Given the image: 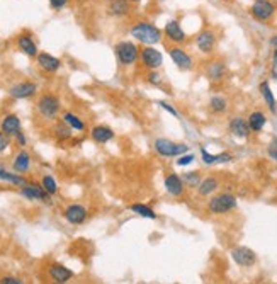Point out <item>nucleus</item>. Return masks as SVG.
I'll use <instances>...</instances> for the list:
<instances>
[{"label": "nucleus", "instance_id": "f257e3e1", "mask_svg": "<svg viewBox=\"0 0 277 284\" xmlns=\"http://www.w3.org/2000/svg\"><path fill=\"white\" fill-rule=\"evenodd\" d=\"M131 38H135L138 43L145 46H153V45H158L163 38V29L156 28L155 24L152 22H146V21H139L136 22L135 26L131 28L129 31Z\"/></svg>", "mask_w": 277, "mask_h": 284}, {"label": "nucleus", "instance_id": "f03ea898", "mask_svg": "<svg viewBox=\"0 0 277 284\" xmlns=\"http://www.w3.org/2000/svg\"><path fill=\"white\" fill-rule=\"evenodd\" d=\"M116 56H118L119 63L124 66H129L139 58V48L131 41H121L114 46Z\"/></svg>", "mask_w": 277, "mask_h": 284}, {"label": "nucleus", "instance_id": "7ed1b4c3", "mask_svg": "<svg viewBox=\"0 0 277 284\" xmlns=\"http://www.w3.org/2000/svg\"><path fill=\"white\" fill-rule=\"evenodd\" d=\"M153 145H155L156 153L162 157H179V155H184V153H187V150H189L187 145L175 143V142H172V140H167V138H156Z\"/></svg>", "mask_w": 277, "mask_h": 284}, {"label": "nucleus", "instance_id": "20e7f679", "mask_svg": "<svg viewBox=\"0 0 277 284\" xmlns=\"http://www.w3.org/2000/svg\"><path fill=\"white\" fill-rule=\"evenodd\" d=\"M236 208V198L231 194H218L213 199H209L208 209L213 215H225Z\"/></svg>", "mask_w": 277, "mask_h": 284}, {"label": "nucleus", "instance_id": "39448f33", "mask_svg": "<svg viewBox=\"0 0 277 284\" xmlns=\"http://www.w3.org/2000/svg\"><path fill=\"white\" fill-rule=\"evenodd\" d=\"M60 108H62L60 99L56 97V95H53V94H45V95H41L39 101H38L39 114H41L43 118H46V119L56 118L58 112H60Z\"/></svg>", "mask_w": 277, "mask_h": 284}, {"label": "nucleus", "instance_id": "423d86ee", "mask_svg": "<svg viewBox=\"0 0 277 284\" xmlns=\"http://www.w3.org/2000/svg\"><path fill=\"white\" fill-rule=\"evenodd\" d=\"M250 14L257 21H269L276 14V5L270 0H255L250 7Z\"/></svg>", "mask_w": 277, "mask_h": 284}, {"label": "nucleus", "instance_id": "0eeeda50", "mask_svg": "<svg viewBox=\"0 0 277 284\" xmlns=\"http://www.w3.org/2000/svg\"><path fill=\"white\" fill-rule=\"evenodd\" d=\"M139 58L141 63L150 70H158L163 63V56L158 49H155L153 46H145V48L139 51Z\"/></svg>", "mask_w": 277, "mask_h": 284}, {"label": "nucleus", "instance_id": "6e6552de", "mask_svg": "<svg viewBox=\"0 0 277 284\" xmlns=\"http://www.w3.org/2000/svg\"><path fill=\"white\" fill-rule=\"evenodd\" d=\"M21 194L29 201H43L49 203V194L45 191V187L34 182H28L26 186L21 187Z\"/></svg>", "mask_w": 277, "mask_h": 284}, {"label": "nucleus", "instance_id": "1a4fd4ad", "mask_svg": "<svg viewBox=\"0 0 277 284\" xmlns=\"http://www.w3.org/2000/svg\"><path fill=\"white\" fill-rule=\"evenodd\" d=\"M231 257H233V260L242 267H250L257 262L255 252H253L252 249H248V247H235V249L231 250Z\"/></svg>", "mask_w": 277, "mask_h": 284}, {"label": "nucleus", "instance_id": "9d476101", "mask_svg": "<svg viewBox=\"0 0 277 284\" xmlns=\"http://www.w3.org/2000/svg\"><path fill=\"white\" fill-rule=\"evenodd\" d=\"M163 36H167V38L172 43H175V45H180V43H184L187 39L185 31L182 29L180 22L175 21V19H172V21H169L165 24V28H163Z\"/></svg>", "mask_w": 277, "mask_h": 284}, {"label": "nucleus", "instance_id": "9b49d317", "mask_svg": "<svg viewBox=\"0 0 277 284\" xmlns=\"http://www.w3.org/2000/svg\"><path fill=\"white\" fill-rule=\"evenodd\" d=\"M169 55L172 58V62L179 66L180 70H191L192 68V58L185 49H182L180 46H172L169 49Z\"/></svg>", "mask_w": 277, "mask_h": 284}, {"label": "nucleus", "instance_id": "f8f14e48", "mask_svg": "<svg viewBox=\"0 0 277 284\" xmlns=\"http://www.w3.org/2000/svg\"><path fill=\"white\" fill-rule=\"evenodd\" d=\"M36 90H38V85L34 82H21V83H15L14 87H11L9 95L12 99H29L34 95Z\"/></svg>", "mask_w": 277, "mask_h": 284}, {"label": "nucleus", "instance_id": "ddd939ff", "mask_svg": "<svg viewBox=\"0 0 277 284\" xmlns=\"http://www.w3.org/2000/svg\"><path fill=\"white\" fill-rule=\"evenodd\" d=\"M65 220L70 225H82L87 220V208L82 205H70L63 213Z\"/></svg>", "mask_w": 277, "mask_h": 284}, {"label": "nucleus", "instance_id": "4468645a", "mask_svg": "<svg viewBox=\"0 0 277 284\" xmlns=\"http://www.w3.org/2000/svg\"><path fill=\"white\" fill-rule=\"evenodd\" d=\"M215 45H216V36L211 29H204V31H201L196 36V46L199 48V51L211 53Z\"/></svg>", "mask_w": 277, "mask_h": 284}, {"label": "nucleus", "instance_id": "2eb2a0df", "mask_svg": "<svg viewBox=\"0 0 277 284\" xmlns=\"http://www.w3.org/2000/svg\"><path fill=\"white\" fill-rule=\"evenodd\" d=\"M48 272H49V277H51L55 283H60V284L68 283V281L75 276L73 270H70L68 267H65L63 264H51Z\"/></svg>", "mask_w": 277, "mask_h": 284}, {"label": "nucleus", "instance_id": "dca6fc26", "mask_svg": "<svg viewBox=\"0 0 277 284\" xmlns=\"http://www.w3.org/2000/svg\"><path fill=\"white\" fill-rule=\"evenodd\" d=\"M0 131H4L7 136H15L21 131V119L17 114H7L0 121Z\"/></svg>", "mask_w": 277, "mask_h": 284}, {"label": "nucleus", "instance_id": "f3484780", "mask_svg": "<svg viewBox=\"0 0 277 284\" xmlns=\"http://www.w3.org/2000/svg\"><path fill=\"white\" fill-rule=\"evenodd\" d=\"M38 65L41 70H45V72L48 73H53V72H58L60 66H62V62H60L56 56L49 55V53H38Z\"/></svg>", "mask_w": 277, "mask_h": 284}, {"label": "nucleus", "instance_id": "a211bd4d", "mask_svg": "<svg viewBox=\"0 0 277 284\" xmlns=\"http://www.w3.org/2000/svg\"><path fill=\"white\" fill-rule=\"evenodd\" d=\"M17 48L21 49L26 56H31V58L38 56V46H36L34 39L29 34H26V32L17 36Z\"/></svg>", "mask_w": 277, "mask_h": 284}, {"label": "nucleus", "instance_id": "6ab92c4d", "mask_svg": "<svg viewBox=\"0 0 277 284\" xmlns=\"http://www.w3.org/2000/svg\"><path fill=\"white\" fill-rule=\"evenodd\" d=\"M165 189L169 194L172 196H180L184 192V180L180 179L177 174H169V175L165 177Z\"/></svg>", "mask_w": 277, "mask_h": 284}, {"label": "nucleus", "instance_id": "aec40b11", "mask_svg": "<svg viewBox=\"0 0 277 284\" xmlns=\"http://www.w3.org/2000/svg\"><path fill=\"white\" fill-rule=\"evenodd\" d=\"M230 131L236 136V138H246L250 135V125L243 118H233L230 121Z\"/></svg>", "mask_w": 277, "mask_h": 284}, {"label": "nucleus", "instance_id": "412c9836", "mask_svg": "<svg viewBox=\"0 0 277 284\" xmlns=\"http://www.w3.org/2000/svg\"><path fill=\"white\" fill-rule=\"evenodd\" d=\"M129 4L131 2H128V0H112V2H109L108 12L111 16H114V17H124L131 11V5Z\"/></svg>", "mask_w": 277, "mask_h": 284}, {"label": "nucleus", "instance_id": "4be33fe9", "mask_svg": "<svg viewBox=\"0 0 277 284\" xmlns=\"http://www.w3.org/2000/svg\"><path fill=\"white\" fill-rule=\"evenodd\" d=\"M90 136H92V140L97 142V143H108V142H111V140L114 138V131H112L109 126L99 125V126H94V128H92Z\"/></svg>", "mask_w": 277, "mask_h": 284}, {"label": "nucleus", "instance_id": "5701e85b", "mask_svg": "<svg viewBox=\"0 0 277 284\" xmlns=\"http://www.w3.org/2000/svg\"><path fill=\"white\" fill-rule=\"evenodd\" d=\"M29 167H31V155H29L28 152H24V150H21V152L15 155L12 169H14L15 174H24L29 170Z\"/></svg>", "mask_w": 277, "mask_h": 284}, {"label": "nucleus", "instance_id": "b1692460", "mask_svg": "<svg viewBox=\"0 0 277 284\" xmlns=\"http://www.w3.org/2000/svg\"><path fill=\"white\" fill-rule=\"evenodd\" d=\"M201 155H202V162L206 165H215V163H226L231 160L230 153H218V155H211L206 148H201Z\"/></svg>", "mask_w": 277, "mask_h": 284}, {"label": "nucleus", "instance_id": "393cba45", "mask_svg": "<svg viewBox=\"0 0 277 284\" xmlns=\"http://www.w3.org/2000/svg\"><path fill=\"white\" fill-rule=\"evenodd\" d=\"M0 179L2 180H7V182L14 184V186H26L28 180L21 175V174H15V172H7L4 167H0Z\"/></svg>", "mask_w": 277, "mask_h": 284}, {"label": "nucleus", "instance_id": "a878e982", "mask_svg": "<svg viewBox=\"0 0 277 284\" xmlns=\"http://www.w3.org/2000/svg\"><path fill=\"white\" fill-rule=\"evenodd\" d=\"M265 123H267L265 114L260 112V111L252 112L250 118H248V125H250V129H252V131H262L263 126H265Z\"/></svg>", "mask_w": 277, "mask_h": 284}, {"label": "nucleus", "instance_id": "bb28decb", "mask_svg": "<svg viewBox=\"0 0 277 284\" xmlns=\"http://www.w3.org/2000/svg\"><path fill=\"white\" fill-rule=\"evenodd\" d=\"M216 189H218V180H216L215 177H208V179L201 180V184H199V187H198V191L201 196L213 194Z\"/></svg>", "mask_w": 277, "mask_h": 284}, {"label": "nucleus", "instance_id": "cd10ccee", "mask_svg": "<svg viewBox=\"0 0 277 284\" xmlns=\"http://www.w3.org/2000/svg\"><path fill=\"white\" fill-rule=\"evenodd\" d=\"M63 121H65L73 131H83V129H85L83 121L77 114H73V112H65V114H63Z\"/></svg>", "mask_w": 277, "mask_h": 284}, {"label": "nucleus", "instance_id": "c85d7f7f", "mask_svg": "<svg viewBox=\"0 0 277 284\" xmlns=\"http://www.w3.org/2000/svg\"><path fill=\"white\" fill-rule=\"evenodd\" d=\"M260 92H262L263 99H265V102H267V106H269L270 111L276 112V111H277L276 97H274V94H272V90H270L269 83H267V82H262V83H260Z\"/></svg>", "mask_w": 277, "mask_h": 284}, {"label": "nucleus", "instance_id": "c756f323", "mask_svg": "<svg viewBox=\"0 0 277 284\" xmlns=\"http://www.w3.org/2000/svg\"><path fill=\"white\" fill-rule=\"evenodd\" d=\"M225 75V65L221 62H213L208 68V77L211 80H219Z\"/></svg>", "mask_w": 277, "mask_h": 284}, {"label": "nucleus", "instance_id": "7c9ffc66", "mask_svg": "<svg viewBox=\"0 0 277 284\" xmlns=\"http://www.w3.org/2000/svg\"><path fill=\"white\" fill-rule=\"evenodd\" d=\"M129 209H131L133 213H136V215L143 216V218H148V220H155L156 218V213L153 211L152 208L145 206V205H133Z\"/></svg>", "mask_w": 277, "mask_h": 284}, {"label": "nucleus", "instance_id": "2f4dec72", "mask_svg": "<svg viewBox=\"0 0 277 284\" xmlns=\"http://www.w3.org/2000/svg\"><path fill=\"white\" fill-rule=\"evenodd\" d=\"M72 131H73V129L70 128V126L66 125L65 121L55 126V136L60 140V142H63V140H68L70 136H72Z\"/></svg>", "mask_w": 277, "mask_h": 284}, {"label": "nucleus", "instance_id": "473e14b6", "mask_svg": "<svg viewBox=\"0 0 277 284\" xmlns=\"http://www.w3.org/2000/svg\"><path fill=\"white\" fill-rule=\"evenodd\" d=\"M41 186L45 187V191L48 192L49 196H53V194H56V192H58V184H56V180L53 179L51 175H45V177H43Z\"/></svg>", "mask_w": 277, "mask_h": 284}, {"label": "nucleus", "instance_id": "72a5a7b5", "mask_svg": "<svg viewBox=\"0 0 277 284\" xmlns=\"http://www.w3.org/2000/svg\"><path fill=\"white\" fill-rule=\"evenodd\" d=\"M209 106H211V109L215 112H223L226 109V106H228V102H226V99L221 97V95H215V97H211V101H209Z\"/></svg>", "mask_w": 277, "mask_h": 284}, {"label": "nucleus", "instance_id": "f704fd0d", "mask_svg": "<svg viewBox=\"0 0 277 284\" xmlns=\"http://www.w3.org/2000/svg\"><path fill=\"white\" fill-rule=\"evenodd\" d=\"M184 184L189 187H199V184H201V175H199V172H187L185 175H184Z\"/></svg>", "mask_w": 277, "mask_h": 284}, {"label": "nucleus", "instance_id": "c9c22d12", "mask_svg": "<svg viewBox=\"0 0 277 284\" xmlns=\"http://www.w3.org/2000/svg\"><path fill=\"white\" fill-rule=\"evenodd\" d=\"M11 145V136H7L4 131H0V153L5 152Z\"/></svg>", "mask_w": 277, "mask_h": 284}, {"label": "nucleus", "instance_id": "e433bc0d", "mask_svg": "<svg viewBox=\"0 0 277 284\" xmlns=\"http://www.w3.org/2000/svg\"><path fill=\"white\" fill-rule=\"evenodd\" d=\"M194 158H196V157L192 155V153H187V155H185V153H184V155L180 157L179 160H177V165H179V167L189 165V163H192V162H194Z\"/></svg>", "mask_w": 277, "mask_h": 284}, {"label": "nucleus", "instance_id": "4c0bfd02", "mask_svg": "<svg viewBox=\"0 0 277 284\" xmlns=\"http://www.w3.org/2000/svg\"><path fill=\"white\" fill-rule=\"evenodd\" d=\"M158 106L162 109H165L167 112H170V114L173 116V118H179V112L175 111V108H173V106H170V104H167L165 101H158Z\"/></svg>", "mask_w": 277, "mask_h": 284}, {"label": "nucleus", "instance_id": "58836bf2", "mask_svg": "<svg viewBox=\"0 0 277 284\" xmlns=\"http://www.w3.org/2000/svg\"><path fill=\"white\" fill-rule=\"evenodd\" d=\"M146 80H148L150 83H153V85H158V83L162 82V77H160V73H158V72H155V70H153V72H150V73H148Z\"/></svg>", "mask_w": 277, "mask_h": 284}, {"label": "nucleus", "instance_id": "ea45409f", "mask_svg": "<svg viewBox=\"0 0 277 284\" xmlns=\"http://www.w3.org/2000/svg\"><path fill=\"white\" fill-rule=\"evenodd\" d=\"M0 283L2 284H22L24 281L19 279V277H14V276H4L2 279H0Z\"/></svg>", "mask_w": 277, "mask_h": 284}, {"label": "nucleus", "instance_id": "a19ab883", "mask_svg": "<svg viewBox=\"0 0 277 284\" xmlns=\"http://www.w3.org/2000/svg\"><path fill=\"white\" fill-rule=\"evenodd\" d=\"M48 2L51 5V9H55V11H60V9H63L68 4V0H48Z\"/></svg>", "mask_w": 277, "mask_h": 284}, {"label": "nucleus", "instance_id": "79ce46f5", "mask_svg": "<svg viewBox=\"0 0 277 284\" xmlns=\"http://www.w3.org/2000/svg\"><path fill=\"white\" fill-rule=\"evenodd\" d=\"M269 155H270V158H274V160H277V138H274L272 142H270V145H269Z\"/></svg>", "mask_w": 277, "mask_h": 284}, {"label": "nucleus", "instance_id": "37998d69", "mask_svg": "<svg viewBox=\"0 0 277 284\" xmlns=\"http://www.w3.org/2000/svg\"><path fill=\"white\" fill-rule=\"evenodd\" d=\"M270 75H272V79L277 80V49L274 51V56H272V68H270Z\"/></svg>", "mask_w": 277, "mask_h": 284}, {"label": "nucleus", "instance_id": "c03bdc74", "mask_svg": "<svg viewBox=\"0 0 277 284\" xmlns=\"http://www.w3.org/2000/svg\"><path fill=\"white\" fill-rule=\"evenodd\" d=\"M15 142H17V145H19V146H26V143H28V140H26L24 133L19 131L17 135H15Z\"/></svg>", "mask_w": 277, "mask_h": 284}, {"label": "nucleus", "instance_id": "a18cd8bd", "mask_svg": "<svg viewBox=\"0 0 277 284\" xmlns=\"http://www.w3.org/2000/svg\"><path fill=\"white\" fill-rule=\"evenodd\" d=\"M270 43H272V46H276L277 48V36H274V38L270 39Z\"/></svg>", "mask_w": 277, "mask_h": 284}, {"label": "nucleus", "instance_id": "49530a36", "mask_svg": "<svg viewBox=\"0 0 277 284\" xmlns=\"http://www.w3.org/2000/svg\"><path fill=\"white\" fill-rule=\"evenodd\" d=\"M128 2H131V4H138V2H141V0H128Z\"/></svg>", "mask_w": 277, "mask_h": 284}, {"label": "nucleus", "instance_id": "de8ad7c7", "mask_svg": "<svg viewBox=\"0 0 277 284\" xmlns=\"http://www.w3.org/2000/svg\"><path fill=\"white\" fill-rule=\"evenodd\" d=\"M106 2H112V0H106Z\"/></svg>", "mask_w": 277, "mask_h": 284}]
</instances>
